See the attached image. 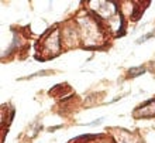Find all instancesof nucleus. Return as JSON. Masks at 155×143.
Returning a JSON list of instances; mask_svg holds the SVG:
<instances>
[{
    "label": "nucleus",
    "mask_w": 155,
    "mask_h": 143,
    "mask_svg": "<svg viewBox=\"0 0 155 143\" xmlns=\"http://www.w3.org/2000/svg\"><path fill=\"white\" fill-rule=\"evenodd\" d=\"M144 71H145L144 68H134V70H130V72H128V74H130L131 77H135L134 74H138V72L141 74V72H144Z\"/></svg>",
    "instance_id": "1"
}]
</instances>
